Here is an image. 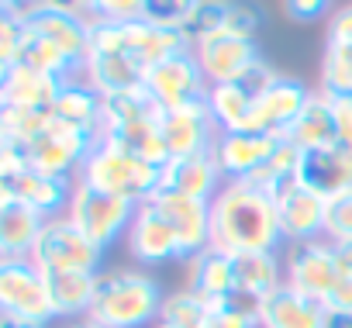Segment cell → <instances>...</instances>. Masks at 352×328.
Returning <instances> with one entry per match:
<instances>
[{
	"instance_id": "cell-45",
	"label": "cell",
	"mask_w": 352,
	"mask_h": 328,
	"mask_svg": "<svg viewBox=\"0 0 352 328\" xmlns=\"http://www.w3.org/2000/svg\"><path fill=\"white\" fill-rule=\"evenodd\" d=\"M66 328H100V325H94L90 318H80V321H69Z\"/></svg>"
},
{
	"instance_id": "cell-11",
	"label": "cell",
	"mask_w": 352,
	"mask_h": 328,
	"mask_svg": "<svg viewBox=\"0 0 352 328\" xmlns=\"http://www.w3.org/2000/svg\"><path fill=\"white\" fill-rule=\"evenodd\" d=\"M194 59L204 69L208 83L218 87V83H235V80L249 76V69L256 63H263L266 56L259 52L256 39H239L232 32H218V35L194 42Z\"/></svg>"
},
{
	"instance_id": "cell-15",
	"label": "cell",
	"mask_w": 352,
	"mask_h": 328,
	"mask_svg": "<svg viewBox=\"0 0 352 328\" xmlns=\"http://www.w3.org/2000/svg\"><path fill=\"white\" fill-rule=\"evenodd\" d=\"M225 170L218 162L214 149H201V152H187V155H173L162 162V180L159 190L169 194H187L197 201H214L218 190L225 187Z\"/></svg>"
},
{
	"instance_id": "cell-10",
	"label": "cell",
	"mask_w": 352,
	"mask_h": 328,
	"mask_svg": "<svg viewBox=\"0 0 352 328\" xmlns=\"http://www.w3.org/2000/svg\"><path fill=\"white\" fill-rule=\"evenodd\" d=\"M73 187H76V180L49 177V173H38L32 166L14 170V173H0V201L25 204V208L38 211L42 218H63L69 208Z\"/></svg>"
},
{
	"instance_id": "cell-39",
	"label": "cell",
	"mask_w": 352,
	"mask_h": 328,
	"mask_svg": "<svg viewBox=\"0 0 352 328\" xmlns=\"http://www.w3.org/2000/svg\"><path fill=\"white\" fill-rule=\"evenodd\" d=\"M324 311H352V276H342L324 297Z\"/></svg>"
},
{
	"instance_id": "cell-14",
	"label": "cell",
	"mask_w": 352,
	"mask_h": 328,
	"mask_svg": "<svg viewBox=\"0 0 352 328\" xmlns=\"http://www.w3.org/2000/svg\"><path fill=\"white\" fill-rule=\"evenodd\" d=\"M145 90L152 94V100L159 107H184L194 100H204L211 83L204 76V69L194 59V49L169 56L166 63H159L148 76H145Z\"/></svg>"
},
{
	"instance_id": "cell-44",
	"label": "cell",
	"mask_w": 352,
	"mask_h": 328,
	"mask_svg": "<svg viewBox=\"0 0 352 328\" xmlns=\"http://www.w3.org/2000/svg\"><path fill=\"white\" fill-rule=\"evenodd\" d=\"M4 4V11H28V8H35V0H0Z\"/></svg>"
},
{
	"instance_id": "cell-16",
	"label": "cell",
	"mask_w": 352,
	"mask_h": 328,
	"mask_svg": "<svg viewBox=\"0 0 352 328\" xmlns=\"http://www.w3.org/2000/svg\"><path fill=\"white\" fill-rule=\"evenodd\" d=\"M148 201L159 208V215L166 218L173 235L180 239L184 263L194 259L197 252L211 249V201H197V197H187V194H169V190H159Z\"/></svg>"
},
{
	"instance_id": "cell-5",
	"label": "cell",
	"mask_w": 352,
	"mask_h": 328,
	"mask_svg": "<svg viewBox=\"0 0 352 328\" xmlns=\"http://www.w3.org/2000/svg\"><path fill=\"white\" fill-rule=\"evenodd\" d=\"M0 314L35 325H52L59 318L49 280L32 259H0Z\"/></svg>"
},
{
	"instance_id": "cell-18",
	"label": "cell",
	"mask_w": 352,
	"mask_h": 328,
	"mask_svg": "<svg viewBox=\"0 0 352 328\" xmlns=\"http://www.w3.org/2000/svg\"><path fill=\"white\" fill-rule=\"evenodd\" d=\"M283 145V135H259V131H221L214 142L218 162L228 180H245Z\"/></svg>"
},
{
	"instance_id": "cell-42",
	"label": "cell",
	"mask_w": 352,
	"mask_h": 328,
	"mask_svg": "<svg viewBox=\"0 0 352 328\" xmlns=\"http://www.w3.org/2000/svg\"><path fill=\"white\" fill-rule=\"evenodd\" d=\"M324 328H352V311H328Z\"/></svg>"
},
{
	"instance_id": "cell-13",
	"label": "cell",
	"mask_w": 352,
	"mask_h": 328,
	"mask_svg": "<svg viewBox=\"0 0 352 328\" xmlns=\"http://www.w3.org/2000/svg\"><path fill=\"white\" fill-rule=\"evenodd\" d=\"M159 135H162V145L173 159V155L214 149V142L221 135V124L214 121V114L208 107V97H204V100H194V104H184V107H162Z\"/></svg>"
},
{
	"instance_id": "cell-27",
	"label": "cell",
	"mask_w": 352,
	"mask_h": 328,
	"mask_svg": "<svg viewBox=\"0 0 352 328\" xmlns=\"http://www.w3.org/2000/svg\"><path fill=\"white\" fill-rule=\"evenodd\" d=\"M97 276L100 273H45L56 314L73 318V321L87 318L90 304H94V294H97Z\"/></svg>"
},
{
	"instance_id": "cell-7",
	"label": "cell",
	"mask_w": 352,
	"mask_h": 328,
	"mask_svg": "<svg viewBox=\"0 0 352 328\" xmlns=\"http://www.w3.org/2000/svg\"><path fill=\"white\" fill-rule=\"evenodd\" d=\"M135 204L131 201H121L114 194H104L97 187H87L76 180L73 187V197H69V208H66V218L100 249L114 245L118 239L128 235V225L135 218Z\"/></svg>"
},
{
	"instance_id": "cell-2",
	"label": "cell",
	"mask_w": 352,
	"mask_h": 328,
	"mask_svg": "<svg viewBox=\"0 0 352 328\" xmlns=\"http://www.w3.org/2000/svg\"><path fill=\"white\" fill-rule=\"evenodd\" d=\"M162 304L166 290L152 273L138 266H118L100 270L87 318L100 328H148L152 321H159Z\"/></svg>"
},
{
	"instance_id": "cell-36",
	"label": "cell",
	"mask_w": 352,
	"mask_h": 328,
	"mask_svg": "<svg viewBox=\"0 0 352 328\" xmlns=\"http://www.w3.org/2000/svg\"><path fill=\"white\" fill-rule=\"evenodd\" d=\"M324 239H328V242H345V239H352V190H345V194H338V197L328 201Z\"/></svg>"
},
{
	"instance_id": "cell-21",
	"label": "cell",
	"mask_w": 352,
	"mask_h": 328,
	"mask_svg": "<svg viewBox=\"0 0 352 328\" xmlns=\"http://www.w3.org/2000/svg\"><path fill=\"white\" fill-rule=\"evenodd\" d=\"M300 152H321L335 145V97L324 90H311L307 104L294 118V124L283 135Z\"/></svg>"
},
{
	"instance_id": "cell-1",
	"label": "cell",
	"mask_w": 352,
	"mask_h": 328,
	"mask_svg": "<svg viewBox=\"0 0 352 328\" xmlns=\"http://www.w3.org/2000/svg\"><path fill=\"white\" fill-rule=\"evenodd\" d=\"M211 245L228 256L276 252L283 245L273 194L249 180H225L211 201Z\"/></svg>"
},
{
	"instance_id": "cell-3",
	"label": "cell",
	"mask_w": 352,
	"mask_h": 328,
	"mask_svg": "<svg viewBox=\"0 0 352 328\" xmlns=\"http://www.w3.org/2000/svg\"><path fill=\"white\" fill-rule=\"evenodd\" d=\"M76 180L87 184V187H97V190H104V194H114V197H121V201H131V204L138 208V204H145L148 197L159 194L162 166H155V162L135 155L131 149H124V145H118V142L100 138V142L90 149L87 162L80 166Z\"/></svg>"
},
{
	"instance_id": "cell-32",
	"label": "cell",
	"mask_w": 352,
	"mask_h": 328,
	"mask_svg": "<svg viewBox=\"0 0 352 328\" xmlns=\"http://www.w3.org/2000/svg\"><path fill=\"white\" fill-rule=\"evenodd\" d=\"M208 328H259L256 304L232 297L221 304H208Z\"/></svg>"
},
{
	"instance_id": "cell-12",
	"label": "cell",
	"mask_w": 352,
	"mask_h": 328,
	"mask_svg": "<svg viewBox=\"0 0 352 328\" xmlns=\"http://www.w3.org/2000/svg\"><path fill=\"white\" fill-rule=\"evenodd\" d=\"M311 90L287 76V73H276L252 100V111H249V121L242 131H259V135H287V128L294 124V118L300 114V107L307 104Z\"/></svg>"
},
{
	"instance_id": "cell-26",
	"label": "cell",
	"mask_w": 352,
	"mask_h": 328,
	"mask_svg": "<svg viewBox=\"0 0 352 328\" xmlns=\"http://www.w3.org/2000/svg\"><path fill=\"white\" fill-rule=\"evenodd\" d=\"M283 259L276 252H245L235 256V294L249 304H259L266 294L283 287Z\"/></svg>"
},
{
	"instance_id": "cell-22",
	"label": "cell",
	"mask_w": 352,
	"mask_h": 328,
	"mask_svg": "<svg viewBox=\"0 0 352 328\" xmlns=\"http://www.w3.org/2000/svg\"><path fill=\"white\" fill-rule=\"evenodd\" d=\"M59 90L63 80L28 66H11L0 73V107H52Z\"/></svg>"
},
{
	"instance_id": "cell-29",
	"label": "cell",
	"mask_w": 352,
	"mask_h": 328,
	"mask_svg": "<svg viewBox=\"0 0 352 328\" xmlns=\"http://www.w3.org/2000/svg\"><path fill=\"white\" fill-rule=\"evenodd\" d=\"M155 328H208V304L197 294H190L187 287L173 290V294H166Z\"/></svg>"
},
{
	"instance_id": "cell-24",
	"label": "cell",
	"mask_w": 352,
	"mask_h": 328,
	"mask_svg": "<svg viewBox=\"0 0 352 328\" xmlns=\"http://www.w3.org/2000/svg\"><path fill=\"white\" fill-rule=\"evenodd\" d=\"M297 180L331 201V197L352 190V159L342 155V152H335V149L304 152V155H300V173H297Z\"/></svg>"
},
{
	"instance_id": "cell-20",
	"label": "cell",
	"mask_w": 352,
	"mask_h": 328,
	"mask_svg": "<svg viewBox=\"0 0 352 328\" xmlns=\"http://www.w3.org/2000/svg\"><path fill=\"white\" fill-rule=\"evenodd\" d=\"M259 328H324V304L297 294L294 287H276L256 304Z\"/></svg>"
},
{
	"instance_id": "cell-9",
	"label": "cell",
	"mask_w": 352,
	"mask_h": 328,
	"mask_svg": "<svg viewBox=\"0 0 352 328\" xmlns=\"http://www.w3.org/2000/svg\"><path fill=\"white\" fill-rule=\"evenodd\" d=\"M273 204H276V221H280V235L287 245L324 239L328 197H321L300 180H290L287 187L273 194Z\"/></svg>"
},
{
	"instance_id": "cell-25",
	"label": "cell",
	"mask_w": 352,
	"mask_h": 328,
	"mask_svg": "<svg viewBox=\"0 0 352 328\" xmlns=\"http://www.w3.org/2000/svg\"><path fill=\"white\" fill-rule=\"evenodd\" d=\"M52 114L83 128V131H90V135H97V138L104 135V94H97L83 76L63 83V90L52 104Z\"/></svg>"
},
{
	"instance_id": "cell-37",
	"label": "cell",
	"mask_w": 352,
	"mask_h": 328,
	"mask_svg": "<svg viewBox=\"0 0 352 328\" xmlns=\"http://www.w3.org/2000/svg\"><path fill=\"white\" fill-rule=\"evenodd\" d=\"M335 8V0H280V14L294 25H314L328 18Z\"/></svg>"
},
{
	"instance_id": "cell-35",
	"label": "cell",
	"mask_w": 352,
	"mask_h": 328,
	"mask_svg": "<svg viewBox=\"0 0 352 328\" xmlns=\"http://www.w3.org/2000/svg\"><path fill=\"white\" fill-rule=\"evenodd\" d=\"M266 25V11L263 4H256V0H235L232 11H228V25L225 32L239 35V39H256Z\"/></svg>"
},
{
	"instance_id": "cell-19",
	"label": "cell",
	"mask_w": 352,
	"mask_h": 328,
	"mask_svg": "<svg viewBox=\"0 0 352 328\" xmlns=\"http://www.w3.org/2000/svg\"><path fill=\"white\" fill-rule=\"evenodd\" d=\"M184 287L190 294H197L204 304H221L239 297L235 294V256L221 252V249H204L194 259H187V280Z\"/></svg>"
},
{
	"instance_id": "cell-43",
	"label": "cell",
	"mask_w": 352,
	"mask_h": 328,
	"mask_svg": "<svg viewBox=\"0 0 352 328\" xmlns=\"http://www.w3.org/2000/svg\"><path fill=\"white\" fill-rule=\"evenodd\" d=\"M0 328H49V325H35V321H18V318H8V314H0Z\"/></svg>"
},
{
	"instance_id": "cell-30",
	"label": "cell",
	"mask_w": 352,
	"mask_h": 328,
	"mask_svg": "<svg viewBox=\"0 0 352 328\" xmlns=\"http://www.w3.org/2000/svg\"><path fill=\"white\" fill-rule=\"evenodd\" d=\"M232 4H235V0H197L194 11H190V18H187V21H184V28H180V32H184V39L190 42V49H194V42H201V39H208V35L225 32Z\"/></svg>"
},
{
	"instance_id": "cell-33",
	"label": "cell",
	"mask_w": 352,
	"mask_h": 328,
	"mask_svg": "<svg viewBox=\"0 0 352 328\" xmlns=\"http://www.w3.org/2000/svg\"><path fill=\"white\" fill-rule=\"evenodd\" d=\"M148 0H87V21H142Z\"/></svg>"
},
{
	"instance_id": "cell-6",
	"label": "cell",
	"mask_w": 352,
	"mask_h": 328,
	"mask_svg": "<svg viewBox=\"0 0 352 328\" xmlns=\"http://www.w3.org/2000/svg\"><path fill=\"white\" fill-rule=\"evenodd\" d=\"M32 263L42 273H100L104 266V249L94 245L66 215L63 218H49L35 249H32Z\"/></svg>"
},
{
	"instance_id": "cell-23",
	"label": "cell",
	"mask_w": 352,
	"mask_h": 328,
	"mask_svg": "<svg viewBox=\"0 0 352 328\" xmlns=\"http://www.w3.org/2000/svg\"><path fill=\"white\" fill-rule=\"evenodd\" d=\"M45 221L49 218H42L25 204L0 201V259H32V249Z\"/></svg>"
},
{
	"instance_id": "cell-41",
	"label": "cell",
	"mask_w": 352,
	"mask_h": 328,
	"mask_svg": "<svg viewBox=\"0 0 352 328\" xmlns=\"http://www.w3.org/2000/svg\"><path fill=\"white\" fill-rule=\"evenodd\" d=\"M331 245H335V256H338L342 273L352 276V239H345V242H331Z\"/></svg>"
},
{
	"instance_id": "cell-4",
	"label": "cell",
	"mask_w": 352,
	"mask_h": 328,
	"mask_svg": "<svg viewBox=\"0 0 352 328\" xmlns=\"http://www.w3.org/2000/svg\"><path fill=\"white\" fill-rule=\"evenodd\" d=\"M97 142H100L97 135H90V131H83V128H76V124H69V121H63V118L52 114V121L38 135H32L25 145L21 142L18 145L25 152V166H32L38 173H49V177H69V180H76L80 166L87 162V155H90V149Z\"/></svg>"
},
{
	"instance_id": "cell-46",
	"label": "cell",
	"mask_w": 352,
	"mask_h": 328,
	"mask_svg": "<svg viewBox=\"0 0 352 328\" xmlns=\"http://www.w3.org/2000/svg\"><path fill=\"white\" fill-rule=\"evenodd\" d=\"M184 4H197V0H184Z\"/></svg>"
},
{
	"instance_id": "cell-8",
	"label": "cell",
	"mask_w": 352,
	"mask_h": 328,
	"mask_svg": "<svg viewBox=\"0 0 352 328\" xmlns=\"http://www.w3.org/2000/svg\"><path fill=\"white\" fill-rule=\"evenodd\" d=\"M345 273H342L335 245L328 239L297 242V245H287V252H283V280H287V287H294L304 297H314L324 304V297L335 290V283Z\"/></svg>"
},
{
	"instance_id": "cell-28",
	"label": "cell",
	"mask_w": 352,
	"mask_h": 328,
	"mask_svg": "<svg viewBox=\"0 0 352 328\" xmlns=\"http://www.w3.org/2000/svg\"><path fill=\"white\" fill-rule=\"evenodd\" d=\"M300 155H304V152L283 138V145L263 162L256 173H249L245 180L256 184V187L266 190V194H276L280 187H287L290 180H297V173H300Z\"/></svg>"
},
{
	"instance_id": "cell-38",
	"label": "cell",
	"mask_w": 352,
	"mask_h": 328,
	"mask_svg": "<svg viewBox=\"0 0 352 328\" xmlns=\"http://www.w3.org/2000/svg\"><path fill=\"white\" fill-rule=\"evenodd\" d=\"M335 152L352 159V97H335Z\"/></svg>"
},
{
	"instance_id": "cell-31",
	"label": "cell",
	"mask_w": 352,
	"mask_h": 328,
	"mask_svg": "<svg viewBox=\"0 0 352 328\" xmlns=\"http://www.w3.org/2000/svg\"><path fill=\"white\" fill-rule=\"evenodd\" d=\"M318 90L331 97H352V49L345 45H328L321 56V83Z\"/></svg>"
},
{
	"instance_id": "cell-40",
	"label": "cell",
	"mask_w": 352,
	"mask_h": 328,
	"mask_svg": "<svg viewBox=\"0 0 352 328\" xmlns=\"http://www.w3.org/2000/svg\"><path fill=\"white\" fill-rule=\"evenodd\" d=\"M38 8H49V11H66V14H80L87 18V0H35Z\"/></svg>"
},
{
	"instance_id": "cell-34",
	"label": "cell",
	"mask_w": 352,
	"mask_h": 328,
	"mask_svg": "<svg viewBox=\"0 0 352 328\" xmlns=\"http://www.w3.org/2000/svg\"><path fill=\"white\" fill-rule=\"evenodd\" d=\"M21 42H25V18H21V11H4V14H0V69L18 66Z\"/></svg>"
},
{
	"instance_id": "cell-17",
	"label": "cell",
	"mask_w": 352,
	"mask_h": 328,
	"mask_svg": "<svg viewBox=\"0 0 352 328\" xmlns=\"http://www.w3.org/2000/svg\"><path fill=\"white\" fill-rule=\"evenodd\" d=\"M128 256L142 266H162V263H184V249L180 239L173 235V228L166 225V218L159 215V208L152 201L138 204L128 235H124Z\"/></svg>"
}]
</instances>
